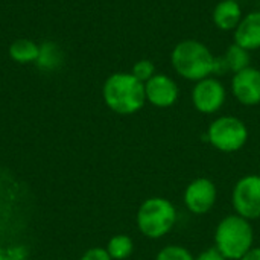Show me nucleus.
Wrapping results in <instances>:
<instances>
[{
  "label": "nucleus",
  "instance_id": "7ed1b4c3",
  "mask_svg": "<svg viewBox=\"0 0 260 260\" xmlns=\"http://www.w3.org/2000/svg\"><path fill=\"white\" fill-rule=\"evenodd\" d=\"M254 232L248 219L236 215L219 221L215 232V247L227 260H241L251 248Z\"/></svg>",
  "mask_w": 260,
  "mask_h": 260
},
{
  "label": "nucleus",
  "instance_id": "ddd939ff",
  "mask_svg": "<svg viewBox=\"0 0 260 260\" xmlns=\"http://www.w3.org/2000/svg\"><path fill=\"white\" fill-rule=\"evenodd\" d=\"M40 53V46L27 38H18L9 46V56L18 64L37 62Z\"/></svg>",
  "mask_w": 260,
  "mask_h": 260
},
{
  "label": "nucleus",
  "instance_id": "aec40b11",
  "mask_svg": "<svg viewBox=\"0 0 260 260\" xmlns=\"http://www.w3.org/2000/svg\"><path fill=\"white\" fill-rule=\"evenodd\" d=\"M195 260H227L224 257V254L216 248V247H213V248H207V250H204L198 257Z\"/></svg>",
  "mask_w": 260,
  "mask_h": 260
},
{
  "label": "nucleus",
  "instance_id": "9d476101",
  "mask_svg": "<svg viewBox=\"0 0 260 260\" xmlns=\"http://www.w3.org/2000/svg\"><path fill=\"white\" fill-rule=\"evenodd\" d=\"M178 85L166 75H154L145 82L146 101L157 108H169L178 99Z\"/></svg>",
  "mask_w": 260,
  "mask_h": 260
},
{
  "label": "nucleus",
  "instance_id": "20e7f679",
  "mask_svg": "<svg viewBox=\"0 0 260 260\" xmlns=\"http://www.w3.org/2000/svg\"><path fill=\"white\" fill-rule=\"evenodd\" d=\"M177 224L175 206L160 197L148 198L137 212V227L149 239H160Z\"/></svg>",
  "mask_w": 260,
  "mask_h": 260
},
{
  "label": "nucleus",
  "instance_id": "6ab92c4d",
  "mask_svg": "<svg viewBox=\"0 0 260 260\" xmlns=\"http://www.w3.org/2000/svg\"><path fill=\"white\" fill-rule=\"evenodd\" d=\"M81 260H113L105 248H90L84 253Z\"/></svg>",
  "mask_w": 260,
  "mask_h": 260
},
{
  "label": "nucleus",
  "instance_id": "f257e3e1",
  "mask_svg": "<svg viewBox=\"0 0 260 260\" xmlns=\"http://www.w3.org/2000/svg\"><path fill=\"white\" fill-rule=\"evenodd\" d=\"M102 96L111 111L123 116L134 114L146 102L145 82L139 81L133 73H113L104 84Z\"/></svg>",
  "mask_w": 260,
  "mask_h": 260
},
{
  "label": "nucleus",
  "instance_id": "a211bd4d",
  "mask_svg": "<svg viewBox=\"0 0 260 260\" xmlns=\"http://www.w3.org/2000/svg\"><path fill=\"white\" fill-rule=\"evenodd\" d=\"M131 73L142 82L149 81L154 75H155V66L154 62H151L149 59H140L133 66Z\"/></svg>",
  "mask_w": 260,
  "mask_h": 260
},
{
  "label": "nucleus",
  "instance_id": "dca6fc26",
  "mask_svg": "<svg viewBox=\"0 0 260 260\" xmlns=\"http://www.w3.org/2000/svg\"><path fill=\"white\" fill-rule=\"evenodd\" d=\"M105 250L108 251L110 257L113 260H125L133 254L134 242L126 235H117L108 241V245Z\"/></svg>",
  "mask_w": 260,
  "mask_h": 260
},
{
  "label": "nucleus",
  "instance_id": "2eb2a0df",
  "mask_svg": "<svg viewBox=\"0 0 260 260\" xmlns=\"http://www.w3.org/2000/svg\"><path fill=\"white\" fill-rule=\"evenodd\" d=\"M227 67H229V72H233V73H238L247 67H250V53L248 50H245L244 47H241L239 44H232L225 55L222 56Z\"/></svg>",
  "mask_w": 260,
  "mask_h": 260
},
{
  "label": "nucleus",
  "instance_id": "6e6552de",
  "mask_svg": "<svg viewBox=\"0 0 260 260\" xmlns=\"http://www.w3.org/2000/svg\"><path fill=\"white\" fill-rule=\"evenodd\" d=\"M218 198L216 186L209 178H197L184 190V204L193 215L209 213Z\"/></svg>",
  "mask_w": 260,
  "mask_h": 260
},
{
  "label": "nucleus",
  "instance_id": "1a4fd4ad",
  "mask_svg": "<svg viewBox=\"0 0 260 260\" xmlns=\"http://www.w3.org/2000/svg\"><path fill=\"white\" fill-rule=\"evenodd\" d=\"M232 91L242 105L253 107L260 104V70L247 67L235 73L232 79Z\"/></svg>",
  "mask_w": 260,
  "mask_h": 260
},
{
  "label": "nucleus",
  "instance_id": "412c9836",
  "mask_svg": "<svg viewBox=\"0 0 260 260\" xmlns=\"http://www.w3.org/2000/svg\"><path fill=\"white\" fill-rule=\"evenodd\" d=\"M241 260H260V247L251 248Z\"/></svg>",
  "mask_w": 260,
  "mask_h": 260
},
{
  "label": "nucleus",
  "instance_id": "f03ea898",
  "mask_svg": "<svg viewBox=\"0 0 260 260\" xmlns=\"http://www.w3.org/2000/svg\"><path fill=\"white\" fill-rule=\"evenodd\" d=\"M171 62L180 76L197 82L209 78L215 69V56L206 44L197 40L178 43L172 50Z\"/></svg>",
  "mask_w": 260,
  "mask_h": 260
},
{
  "label": "nucleus",
  "instance_id": "0eeeda50",
  "mask_svg": "<svg viewBox=\"0 0 260 260\" xmlns=\"http://www.w3.org/2000/svg\"><path fill=\"white\" fill-rule=\"evenodd\" d=\"M193 107L204 114H213L219 111L225 102V88L221 81L215 78H204L198 81L192 90Z\"/></svg>",
  "mask_w": 260,
  "mask_h": 260
},
{
  "label": "nucleus",
  "instance_id": "9b49d317",
  "mask_svg": "<svg viewBox=\"0 0 260 260\" xmlns=\"http://www.w3.org/2000/svg\"><path fill=\"white\" fill-rule=\"evenodd\" d=\"M235 43L245 50L260 49V11L245 15L235 29Z\"/></svg>",
  "mask_w": 260,
  "mask_h": 260
},
{
  "label": "nucleus",
  "instance_id": "4468645a",
  "mask_svg": "<svg viewBox=\"0 0 260 260\" xmlns=\"http://www.w3.org/2000/svg\"><path fill=\"white\" fill-rule=\"evenodd\" d=\"M62 52L59 49L58 44L52 43V41H47V43H43L40 46V53H38V59H37V64L40 69L43 70H55L61 66L62 62Z\"/></svg>",
  "mask_w": 260,
  "mask_h": 260
},
{
  "label": "nucleus",
  "instance_id": "39448f33",
  "mask_svg": "<svg viewBox=\"0 0 260 260\" xmlns=\"http://www.w3.org/2000/svg\"><path fill=\"white\" fill-rule=\"evenodd\" d=\"M206 139L218 151L230 154L245 146L248 140V128L235 116H222L210 123Z\"/></svg>",
  "mask_w": 260,
  "mask_h": 260
},
{
  "label": "nucleus",
  "instance_id": "f8f14e48",
  "mask_svg": "<svg viewBox=\"0 0 260 260\" xmlns=\"http://www.w3.org/2000/svg\"><path fill=\"white\" fill-rule=\"evenodd\" d=\"M242 20V11L238 0H221L213 9V21L221 30L236 29Z\"/></svg>",
  "mask_w": 260,
  "mask_h": 260
},
{
  "label": "nucleus",
  "instance_id": "423d86ee",
  "mask_svg": "<svg viewBox=\"0 0 260 260\" xmlns=\"http://www.w3.org/2000/svg\"><path fill=\"white\" fill-rule=\"evenodd\" d=\"M236 213L248 221L260 218V175L242 177L232 195Z\"/></svg>",
  "mask_w": 260,
  "mask_h": 260
},
{
  "label": "nucleus",
  "instance_id": "f3484780",
  "mask_svg": "<svg viewBox=\"0 0 260 260\" xmlns=\"http://www.w3.org/2000/svg\"><path fill=\"white\" fill-rule=\"evenodd\" d=\"M155 260H195V257L181 245H168L158 251Z\"/></svg>",
  "mask_w": 260,
  "mask_h": 260
}]
</instances>
